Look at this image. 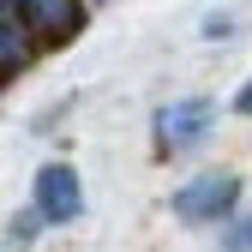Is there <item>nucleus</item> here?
<instances>
[{"label": "nucleus", "instance_id": "obj_1", "mask_svg": "<svg viewBox=\"0 0 252 252\" xmlns=\"http://www.w3.org/2000/svg\"><path fill=\"white\" fill-rule=\"evenodd\" d=\"M234 198H240V180L228 168H216V174H198L174 192V216H186V222H222L234 210Z\"/></svg>", "mask_w": 252, "mask_h": 252}, {"label": "nucleus", "instance_id": "obj_2", "mask_svg": "<svg viewBox=\"0 0 252 252\" xmlns=\"http://www.w3.org/2000/svg\"><path fill=\"white\" fill-rule=\"evenodd\" d=\"M6 12L42 42H66L84 24V0H6Z\"/></svg>", "mask_w": 252, "mask_h": 252}, {"label": "nucleus", "instance_id": "obj_3", "mask_svg": "<svg viewBox=\"0 0 252 252\" xmlns=\"http://www.w3.org/2000/svg\"><path fill=\"white\" fill-rule=\"evenodd\" d=\"M36 210H42V222H72L84 210V186H78V174L66 162L36 168Z\"/></svg>", "mask_w": 252, "mask_h": 252}, {"label": "nucleus", "instance_id": "obj_4", "mask_svg": "<svg viewBox=\"0 0 252 252\" xmlns=\"http://www.w3.org/2000/svg\"><path fill=\"white\" fill-rule=\"evenodd\" d=\"M156 132H162L168 150H192V144L210 132V102H204V96H180V102H168L162 114H156Z\"/></svg>", "mask_w": 252, "mask_h": 252}, {"label": "nucleus", "instance_id": "obj_5", "mask_svg": "<svg viewBox=\"0 0 252 252\" xmlns=\"http://www.w3.org/2000/svg\"><path fill=\"white\" fill-rule=\"evenodd\" d=\"M36 222H42V210H30V216H18V222H12V240H36Z\"/></svg>", "mask_w": 252, "mask_h": 252}, {"label": "nucleus", "instance_id": "obj_6", "mask_svg": "<svg viewBox=\"0 0 252 252\" xmlns=\"http://www.w3.org/2000/svg\"><path fill=\"white\" fill-rule=\"evenodd\" d=\"M222 240H228V246H252V216H246V222H234Z\"/></svg>", "mask_w": 252, "mask_h": 252}, {"label": "nucleus", "instance_id": "obj_7", "mask_svg": "<svg viewBox=\"0 0 252 252\" xmlns=\"http://www.w3.org/2000/svg\"><path fill=\"white\" fill-rule=\"evenodd\" d=\"M234 114H252V84H246L240 96H234Z\"/></svg>", "mask_w": 252, "mask_h": 252}]
</instances>
